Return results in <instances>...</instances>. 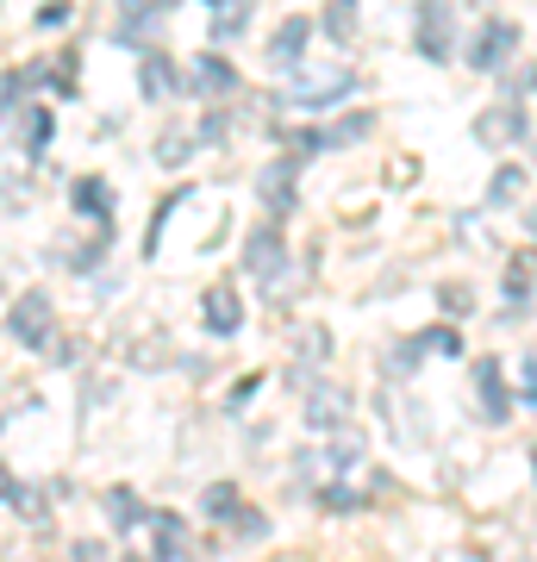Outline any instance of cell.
I'll use <instances>...</instances> for the list:
<instances>
[{
	"label": "cell",
	"mask_w": 537,
	"mask_h": 562,
	"mask_svg": "<svg viewBox=\"0 0 537 562\" xmlns=\"http://www.w3.org/2000/svg\"><path fill=\"white\" fill-rule=\"evenodd\" d=\"M7 331H13V344H25V350L57 344V306H51V294H44V288L20 294V301H13V313H7Z\"/></svg>",
	"instance_id": "obj_1"
},
{
	"label": "cell",
	"mask_w": 537,
	"mask_h": 562,
	"mask_svg": "<svg viewBox=\"0 0 537 562\" xmlns=\"http://www.w3.org/2000/svg\"><path fill=\"white\" fill-rule=\"evenodd\" d=\"M350 88H357L350 69H294V81L281 88V101H294V106H338Z\"/></svg>",
	"instance_id": "obj_2"
},
{
	"label": "cell",
	"mask_w": 537,
	"mask_h": 562,
	"mask_svg": "<svg viewBox=\"0 0 537 562\" xmlns=\"http://www.w3.org/2000/svg\"><path fill=\"white\" fill-rule=\"evenodd\" d=\"M513 50H518V25L513 20H488L476 38H469L462 63H469L476 76H494V69H506V63H513Z\"/></svg>",
	"instance_id": "obj_3"
},
{
	"label": "cell",
	"mask_w": 537,
	"mask_h": 562,
	"mask_svg": "<svg viewBox=\"0 0 537 562\" xmlns=\"http://www.w3.org/2000/svg\"><path fill=\"white\" fill-rule=\"evenodd\" d=\"M457 50V13H450V0H418V57L444 63Z\"/></svg>",
	"instance_id": "obj_4"
},
{
	"label": "cell",
	"mask_w": 537,
	"mask_h": 562,
	"mask_svg": "<svg viewBox=\"0 0 537 562\" xmlns=\"http://www.w3.org/2000/svg\"><path fill=\"white\" fill-rule=\"evenodd\" d=\"M476 406L488 425H506L513 419V401H506V382H500V357H481L476 362Z\"/></svg>",
	"instance_id": "obj_5"
},
{
	"label": "cell",
	"mask_w": 537,
	"mask_h": 562,
	"mask_svg": "<svg viewBox=\"0 0 537 562\" xmlns=\"http://www.w3.org/2000/svg\"><path fill=\"white\" fill-rule=\"evenodd\" d=\"M181 63L169 57V50H144L138 63V88H144V101H169V94H181Z\"/></svg>",
	"instance_id": "obj_6"
},
{
	"label": "cell",
	"mask_w": 537,
	"mask_h": 562,
	"mask_svg": "<svg viewBox=\"0 0 537 562\" xmlns=\"http://www.w3.org/2000/svg\"><path fill=\"white\" fill-rule=\"evenodd\" d=\"M281 262H288V244H281V232H276V225H257V232L244 238V269H250V276H262V281H276Z\"/></svg>",
	"instance_id": "obj_7"
},
{
	"label": "cell",
	"mask_w": 537,
	"mask_h": 562,
	"mask_svg": "<svg viewBox=\"0 0 537 562\" xmlns=\"http://www.w3.org/2000/svg\"><path fill=\"white\" fill-rule=\"evenodd\" d=\"M200 319H206L213 338H238L244 331V301L232 294V288H206V294H200Z\"/></svg>",
	"instance_id": "obj_8"
},
{
	"label": "cell",
	"mask_w": 537,
	"mask_h": 562,
	"mask_svg": "<svg viewBox=\"0 0 537 562\" xmlns=\"http://www.w3.org/2000/svg\"><path fill=\"white\" fill-rule=\"evenodd\" d=\"M306 38H313V20H306V13H288V20L276 25V38H269V63H276V69H300V63H306Z\"/></svg>",
	"instance_id": "obj_9"
},
{
	"label": "cell",
	"mask_w": 537,
	"mask_h": 562,
	"mask_svg": "<svg viewBox=\"0 0 537 562\" xmlns=\"http://www.w3.org/2000/svg\"><path fill=\"white\" fill-rule=\"evenodd\" d=\"M476 138L488 144V150H500V144H518V138H525V106H518V101L488 106V113L476 120Z\"/></svg>",
	"instance_id": "obj_10"
},
{
	"label": "cell",
	"mask_w": 537,
	"mask_h": 562,
	"mask_svg": "<svg viewBox=\"0 0 537 562\" xmlns=\"http://www.w3.org/2000/svg\"><path fill=\"white\" fill-rule=\"evenodd\" d=\"M188 81H194L206 101H225V94H238V69L220 57V50H206V57H194V69H188Z\"/></svg>",
	"instance_id": "obj_11"
},
{
	"label": "cell",
	"mask_w": 537,
	"mask_h": 562,
	"mask_svg": "<svg viewBox=\"0 0 537 562\" xmlns=\"http://www.w3.org/2000/svg\"><path fill=\"white\" fill-rule=\"evenodd\" d=\"M69 206L107 225V220H113V188H107V176H76V188H69Z\"/></svg>",
	"instance_id": "obj_12"
},
{
	"label": "cell",
	"mask_w": 537,
	"mask_h": 562,
	"mask_svg": "<svg viewBox=\"0 0 537 562\" xmlns=\"http://www.w3.org/2000/svg\"><path fill=\"white\" fill-rule=\"evenodd\" d=\"M188 550V525L176 513H150V562H176Z\"/></svg>",
	"instance_id": "obj_13"
},
{
	"label": "cell",
	"mask_w": 537,
	"mask_h": 562,
	"mask_svg": "<svg viewBox=\"0 0 537 562\" xmlns=\"http://www.w3.org/2000/svg\"><path fill=\"white\" fill-rule=\"evenodd\" d=\"M100 506H107L113 531H138V525H150V506H144L132 487H107V494H100Z\"/></svg>",
	"instance_id": "obj_14"
},
{
	"label": "cell",
	"mask_w": 537,
	"mask_h": 562,
	"mask_svg": "<svg viewBox=\"0 0 537 562\" xmlns=\"http://www.w3.org/2000/svg\"><path fill=\"white\" fill-rule=\"evenodd\" d=\"M257 188H262V206L269 213H294V162H269L257 176Z\"/></svg>",
	"instance_id": "obj_15"
},
{
	"label": "cell",
	"mask_w": 537,
	"mask_h": 562,
	"mask_svg": "<svg viewBox=\"0 0 537 562\" xmlns=\"http://www.w3.org/2000/svg\"><path fill=\"white\" fill-rule=\"evenodd\" d=\"M350 419V401H344V387H313L306 394V425L325 431V425H344Z\"/></svg>",
	"instance_id": "obj_16"
},
{
	"label": "cell",
	"mask_w": 537,
	"mask_h": 562,
	"mask_svg": "<svg viewBox=\"0 0 537 562\" xmlns=\"http://www.w3.org/2000/svg\"><path fill=\"white\" fill-rule=\"evenodd\" d=\"M325 32H332V44H350L357 38V25H362V7L357 0H325Z\"/></svg>",
	"instance_id": "obj_17"
},
{
	"label": "cell",
	"mask_w": 537,
	"mask_h": 562,
	"mask_svg": "<svg viewBox=\"0 0 537 562\" xmlns=\"http://www.w3.org/2000/svg\"><path fill=\"white\" fill-rule=\"evenodd\" d=\"M244 25H250V0H213V44L238 38Z\"/></svg>",
	"instance_id": "obj_18"
},
{
	"label": "cell",
	"mask_w": 537,
	"mask_h": 562,
	"mask_svg": "<svg viewBox=\"0 0 537 562\" xmlns=\"http://www.w3.org/2000/svg\"><path fill=\"white\" fill-rule=\"evenodd\" d=\"M525 188H532V176H525L518 162H506V169H494V181H488V201L513 206V201H525Z\"/></svg>",
	"instance_id": "obj_19"
},
{
	"label": "cell",
	"mask_w": 537,
	"mask_h": 562,
	"mask_svg": "<svg viewBox=\"0 0 537 562\" xmlns=\"http://www.w3.org/2000/svg\"><path fill=\"white\" fill-rule=\"evenodd\" d=\"M532 288H537V257L525 250V257H513V262H506V301H513V306H525V301H532Z\"/></svg>",
	"instance_id": "obj_20"
},
{
	"label": "cell",
	"mask_w": 537,
	"mask_h": 562,
	"mask_svg": "<svg viewBox=\"0 0 537 562\" xmlns=\"http://www.w3.org/2000/svg\"><path fill=\"white\" fill-rule=\"evenodd\" d=\"M20 150H25V157H44V150H51V113H44V106H32V113H25Z\"/></svg>",
	"instance_id": "obj_21"
},
{
	"label": "cell",
	"mask_w": 537,
	"mask_h": 562,
	"mask_svg": "<svg viewBox=\"0 0 537 562\" xmlns=\"http://www.w3.org/2000/svg\"><path fill=\"white\" fill-rule=\"evenodd\" d=\"M369 132H376V120H369V113H350V120L325 125V150H338V144H357V138H369Z\"/></svg>",
	"instance_id": "obj_22"
},
{
	"label": "cell",
	"mask_w": 537,
	"mask_h": 562,
	"mask_svg": "<svg viewBox=\"0 0 537 562\" xmlns=\"http://www.w3.org/2000/svg\"><path fill=\"white\" fill-rule=\"evenodd\" d=\"M418 350H438V357H462V338H457V325H432V331H418Z\"/></svg>",
	"instance_id": "obj_23"
},
{
	"label": "cell",
	"mask_w": 537,
	"mask_h": 562,
	"mask_svg": "<svg viewBox=\"0 0 537 562\" xmlns=\"http://www.w3.org/2000/svg\"><path fill=\"white\" fill-rule=\"evenodd\" d=\"M194 157V138H188V132H163L157 138V162L163 169H176V162H188Z\"/></svg>",
	"instance_id": "obj_24"
},
{
	"label": "cell",
	"mask_w": 537,
	"mask_h": 562,
	"mask_svg": "<svg viewBox=\"0 0 537 562\" xmlns=\"http://www.w3.org/2000/svg\"><path fill=\"white\" fill-rule=\"evenodd\" d=\"M318 506H325V513H357L362 494H357V487H344V482H325V487H318Z\"/></svg>",
	"instance_id": "obj_25"
},
{
	"label": "cell",
	"mask_w": 537,
	"mask_h": 562,
	"mask_svg": "<svg viewBox=\"0 0 537 562\" xmlns=\"http://www.w3.org/2000/svg\"><path fill=\"white\" fill-rule=\"evenodd\" d=\"M200 506H206L213 519H232V513H238V487H232V482H213V487H206V501H200Z\"/></svg>",
	"instance_id": "obj_26"
},
{
	"label": "cell",
	"mask_w": 537,
	"mask_h": 562,
	"mask_svg": "<svg viewBox=\"0 0 537 562\" xmlns=\"http://www.w3.org/2000/svg\"><path fill=\"white\" fill-rule=\"evenodd\" d=\"M438 306L450 313V319H462L476 301H469V288H462V281H444V288H438Z\"/></svg>",
	"instance_id": "obj_27"
},
{
	"label": "cell",
	"mask_w": 537,
	"mask_h": 562,
	"mask_svg": "<svg viewBox=\"0 0 537 562\" xmlns=\"http://www.w3.org/2000/svg\"><path fill=\"white\" fill-rule=\"evenodd\" d=\"M7 506H13L20 519H44V494H38V487H13V501H7Z\"/></svg>",
	"instance_id": "obj_28"
},
{
	"label": "cell",
	"mask_w": 537,
	"mask_h": 562,
	"mask_svg": "<svg viewBox=\"0 0 537 562\" xmlns=\"http://www.w3.org/2000/svg\"><path fill=\"white\" fill-rule=\"evenodd\" d=\"M32 76H20V69H0V113H13V106H20V88Z\"/></svg>",
	"instance_id": "obj_29"
},
{
	"label": "cell",
	"mask_w": 537,
	"mask_h": 562,
	"mask_svg": "<svg viewBox=\"0 0 537 562\" xmlns=\"http://www.w3.org/2000/svg\"><path fill=\"white\" fill-rule=\"evenodd\" d=\"M63 562H107V543H94V538H76L69 550H63Z\"/></svg>",
	"instance_id": "obj_30"
},
{
	"label": "cell",
	"mask_w": 537,
	"mask_h": 562,
	"mask_svg": "<svg viewBox=\"0 0 537 562\" xmlns=\"http://www.w3.org/2000/svg\"><path fill=\"white\" fill-rule=\"evenodd\" d=\"M325 457H332V469H350V462L362 457V443L357 438H338V443H325Z\"/></svg>",
	"instance_id": "obj_31"
},
{
	"label": "cell",
	"mask_w": 537,
	"mask_h": 562,
	"mask_svg": "<svg viewBox=\"0 0 537 562\" xmlns=\"http://www.w3.org/2000/svg\"><path fill=\"white\" fill-rule=\"evenodd\" d=\"M232 531H238V538H262L269 525H262V513H250V506H238V513H232Z\"/></svg>",
	"instance_id": "obj_32"
},
{
	"label": "cell",
	"mask_w": 537,
	"mask_h": 562,
	"mask_svg": "<svg viewBox=\"0 0 537 562\" xmlns=\"http://www.w3.org/2000/svg\"><path fill=\"white\" fill-rule=\"evenodd\" d=\"M20 206H25V181L0 176V213H20Z\"/></svg>",
	"instance_id": "obj_33"
},
{
	"label": "cell",
	"mask_w": 537,
	"mask_h": 562,
	"mask_svg": "<svg viewBox=\"0 0 537 562\" xmlns=\"http://www.w3.org/2000/svg\"><path fill=\"white\" fill-rule=\"evenodd\" d=\"M518 401L537 406V362L532 357H525V369H518Z\"/></svg>",
	"instance_id": "obj_34"
},
{
	"label": "cell",
	"mask_w": 537,
	"mask_h": 562,
	"mask_svg": "<svg viewBox=\"0 0 537 562\" xmlns=\"http://www.w3.org/2000/svg\"><path fill=\"white\" fill-rule=\"evenodd\" d=\"M225 132H232V120H225V113H206V125H200V144H220Z\"/></svg>",
	"instance_id": "obj_35"
},
{
	"label": "cell",
	"mask_w": 537,
	"mask_h": 562,
	"mask_svg": "<svg viewBox=\"0 0 537 562\" xmlns=\"http://www.w3.org/2000/svg\"><path fill=\"white\" fill-rule=\"evenodd\" d=\"M13 487H20V482H13V469H7V462H0V506L13 501Z\"/></svg>",
	"instance_id": "obj_36"
},
{
	"label": "cell",
	"mask_w": 537,
	"mask_h": 562,
	"mask_svg": "<svg viewBox=\"0 0 537 562\" xmlns=\"http://www.w3.org/2000/svg\"><path fill=\"white\" fill-rule=\"evenodd\" d=\"M532 238H537V201H532Z\"/></svg>",
	"instance_id": "obj_37"
},
{
	"label": "cell",
	"mask_w": 537,
	"mask_h": 562,
	"mask_svg": "<svg viewBox=\"0 0 537 562\" xmlns=\"http://www.w3.org/2000/svg\"><path fill=\"white\" fill-rule=\"evenodd\" d=\"M125 562H150V557H132V550H125Z\"/></svg>",
	"instance_id": "obj_38"
},
{
	"label": "cell",
	"mask_w": 537,
	"mask_h": 562,
	"mask_svg": "<svg viewBox=\"0 0 537 562\" xmlns=\"http://www.w3.org/2000/svg\"><path fill=\"white\" fill-rule=\"evenodd\" d=\"M525 88H537V63H532V81H525Z\"/></svg>",
	"instance_id": "obj_39"
}]
</instances>
